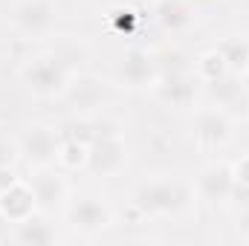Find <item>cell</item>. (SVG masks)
I'll return each instance as SVG.
<instances>
[{"instance_id": "obj_14", "label": "cell", "mask_w": 249, "mask_h": 246, "mask_svg": "<svg viewBox=\"0 0 249 246\" xmlns=\"http://www.w3.org/2000/svg\"><path fill=\"white\" fill-rule=\"evenodd\" d=\"M9 241L18 244V246H50V244L58 241V232H55V226L50 223V214L35 211V214H29L26 220L12 223Z\"/></svg>"}, {"instance_id": "obj_10", "label": "cell", "mask_w": 249, "mask_h": 246, "mask_svg": "<svg viewBox=\"0 0 249 246\" xmlns=\"http://www.w3.org/2000/svg\"><path fill=\"white\" fill-rule=\"evenodd\" d=\"M29 185H32V194H35L38 211L58 214V211L67 209V203H70V180L64 177V171H55V165L32 171Z\"/></svg>"}, {"instance_id": "obj_13", "label": "cell", "mask_w": 249, "mask_h": 246, "mask_svg": "<svg viewBox=\"0 0 249 246\" xmlns=\"http://www.w3.org/2000/svg\"><path fill=\"white\" fill-rule=\"evenodd\" d=\"M35 211H38V206H35V194H32L29 180L20 177L12 185L0 188V217L6 223H20Z\"/></svg>"}, {"instance_id": "obj_22", "label": "cell", "mask_w": 249, "mask_h": 246, "mask_svg": "<svg viewBox=\"0 0 249 246\" xmlns=\"http://www.w3.org/2000/svg\"><path fill=\"white\" fill-rule=\"evenodd\" d=\"M235 229H238V235H241V238L249 244V203L244 206V211L238 214V223H235Z\"/></svg>"}, {"instance_id": "obj_19", "label": "cell", "mask_w": 249, "mask_h": 246, "mask_svg": "<svg viewBox=\"0 0 249 246\" xmlns=\"http://www.w3.org/2000/svg\"><path fill=\"white\" fill-rule=\"evenodd\" d=\"M217 50L226 58L232 72H244V64L249 58V38H244V35H229V38H223L217 44Z\"/></svg>"}, {"instance_id": "obj_1", "label": "cell", "mask_w": 249, "mask_h": 246, "mask_svg": "<svg viewBox=\"0 0 249 246\" xmlns=\"http://www.w3.org/2000/svg\"><path fill=\"white\" fill-rule=\"evenodd\" d=\"M133 209L142 217H162V220H177L194 211L197 206V194L194 183H188L183 177H151L133 188L130 194Z\"/></svg>"}, {"instance_id": "obj_6", "label": "cell", "mask_w": 249, "mask_h": 246, "mask_svg": "<svg viewBox=\"0 0 249 246\" xmlns=\"http://www.w3.org/2000/svg\"><path fill=\"white\" fill-rule=\"evenodd\" d=\"M15 139H18L20 159L26 162L29 171H41V168L58 165L61 130H55V127H50L44 122H32V124H26Z\"/></svg>"}, {"instance_id": "obj_3", "label": "cell", "mask_w": 249, "mask_h": 246, "mask_svg": "<svg viewBox=\"0 0 249 246\" xmlns=\"http://www.w3.org/2000/svg\"><path fill=\"white\" fill-rule=\"evenodd\" d=\"M18 78L26 87V93H32L35 99H58V96H64L72 72H70V64L64 61L61 53L53 50V53L29 55L20 64Z\"/></svg>"}, {"instance_id": "obj_2", "label": "cell", "mask_w": 249, "mask_h": 246, "mask_svg": "<svg viewBox=\"0 0 249 246\" xmlns=\"http://www.w3.org/2000/svg\"><path fill=\"white\" fill-rule=\"evenodd\" d=\"M127 159H130V145L122 133V124L113 122V119H93V133H90V142H87V171L93 177H102V180H110V177H119L124 168H127Z\"/></svg>"}, {"instance_id": "obj_21", "label": "cell", "mask_w": 249, "mask_h": 246, "mask_svg": "<svg viewBox=\"0 0 249 246\" xmlns=\"http://www.w3.org/2000/svg\"><path fill=\"white\" fill-rule=\"evenodd\" d=\"M232 171H235L238 191H247L249 194V154H241V159L232 162Z\"/></svg>"}, {"instance_id": "obj_12", "label": "cell", "mask_w": 249, "mask_h": 246, "mask_svg": "<svg viewBox=\"0 0 249 246\" xmlns=\"http://www.w3.org/2000/svg\"><path fill=\"white\" fill-rule=\"evenodd\" d=\"M154 96L165 105V107H194V96H197V78L194 72L186 70H171V72H160L157 84L151 87Z\"/></svg>"}, {"instance_id": "obj_18", "label": "cell", "mask_w": 249, "mask_h": 246, "mask_svg": "<svg viewBox=\"0 0 249 246\" xmlns=\"http://www.w3.org/2000/svg\"><path fill=\"white\" fill-rule=\"evenodd\" d=\"M87 165V139L78 136H61V148H58V168L64 171H78Z\"/></svg>"}, {"instance_id": "obj_9", "label": "cell", "mask_w": 249, "mask_h": 246, "mask_svg": "<svg viewBox=\"0 0 249 246\" xmlns=\"http://www.w3.org/2000/svg\"><path fill=\"white\" fill-rule=\"evenodd\" d=\"M61 99L67 102V107L72 110L75 119H96V116H102V105L107 99V87H105V81L99 75L81 72V75L70 78Z\"/></svg>"}, {"instance_id": "obj_5", "label": "cell", "mask_w": 249, "mask_h": 246, "mask_svg": "<svg viewBox=\"0 0 249 246\" xmlns=\"http://www.w3.org/2000/svg\"><path fill=\"white\" fill-rule=\"evenodd\" d=\"M58 23V0H18L9 12V26L20 41H44Z\"/></svg>"}, {"instance_id": "obj_17", "label": "cell", "mask_w": 249, "mask_h": 246, "mask_svg": "<svg viewBox=\"0 0 249 246\" xmlns=\"http://www.w3.org/2000/svg\"><path fill=\"white\" fill-rule=\"evenodd\" d=\"M191 72H194V78H197L200 84H212V81L223 78V75H226V72H232V70H229L226 58L220 55V50L214 47V50H206V53H200V55L194 58Z\"/></svg>"}, {"instance_id": "obj_15", "label": "cell", "mask_w": 249, "mask_h": 246, "mask_svg": "<svg viewBox=\"0 0 249 246\" xmlns=\"http://www.w3.org/2000/svg\"><path fill=\"white\" fill-rule=\"evenodd\" d=\"M154 20L160 23V29L177 35V32L191 29L194 12H191V6L183 3V0H160V3L154 6Z\"/></svg>"}, {"instance_id": "obj_24", "label": "cell", "mask_w": 249, "mask_h": 246, "mask_svg": "<svg viewBox=\"0 0 249 246\" xmlns=\"http://www.w3.org/2000/svg\"><path fill=\"white\" fill-rule=\"evenodd\" d=\"M244 75L249 78V58H247V64H244Z\"/></svg>"}, {"instance_id": "obj_7", "label": "cell", "mask_w": 249, "mask_h": 246, "mask_svg": "<svg viewBox=\"0 0 249 246\" xmlns=\"http://www.w3.org/2000/svg\"><path fill=\"white\" fill-rule=\"evenodd\" d=\"M191 136L203 151H220L235 136V119L226 107H217V105L197 107L191 119Z\"/></svg>"}, {"instance_id": "obj_8", "label": "cell", "mask_w": 249, "mask_h": 246, "mask_svg": "<svg viewBox=\"0 0 249 246\" xmlns=\"http://www.w3.org/2000/svg\"><path fill=\"white\" fill-rule=\"evenodd\" d=\"M194 194L197 203L206 206H223L238 194V183H235V171L229 159H212L200 168L197 180H194Z\"/></svg>"}, {"instance_id": "obj_11", "label": "cell", "mask_w": 249, "mask_h": 246, "mask_svg": "<svg viewBox=\"0 0 249 246\" xmlns=\"http://www.w3.org/2000/svg\"><path fill=\"white\" fill-rule=\"evenodd\" d=\"M160 61L148 50H127L116 64V81L127 90H151L160 78Z\"/></svg>"}, {"instance_id": "obj_16", "label": "cell", "mask_w": 249, "mask_h": 246, "mask_svg": "<svg viewBox=\"0 0 249 246\" xmlns=\"http://www.w3.org/2000/svg\"><path fill=\"white\" fill-rule=\"evenodd\" d=\"M206 93L212 96V105H217V107H232V105H238L241 99H244V84H241V72H226L223 78H217V81H212V84H206Z\"/></svg>"}, {"instance_id": "obj_23", "label": "cell", "mask_w": 249, "mask_h": 246, "mask_svg": "<svg viewBox=\"0 0 249 246\" xmlns=\"http://www.w3.org/2000/svg\"><path fill=\"white\" fill-rule=\"evenodd\" d=\"M15 180H20V177H18V171H15V165H6V168H0V188L12 185Z\"/></svg>"}, {"instance_id": "obj_20", "label": "cell", "mask_w": 249, "mask_h": 246, "mask_svg": "<svg viewBox=\"0 0 249 246\" xmlns=\"http://www.w3.org/2000/svg\"><path fill=\"white\" fill-rule=\"evenodd\" d=\"M18 159H20V151H18V139L0 136V168H6V165H15Z\"/></svg>"}, {"instance_id": "obj_4", "label": "cell", "mask_w": 249, "mask_h": 246, "mask_svg": "<svg viewBox=\"0 0 249 246\" xmlns=\"http://www.w3.org/2000/svg\"><path fill=\"white\" fill-rule=\"evenodd\" d=\"M64 217H67L70 232H75L84 241L102 238L113 226V220H116L110 203L105 197H99V194H81V197L70 200L67 209H64Z\"/></svg>"}]
</instances>
